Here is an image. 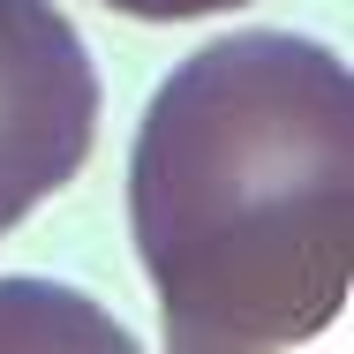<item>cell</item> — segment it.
I'll use <instances>...</instances> for the list:
<instances>
[{"instance_id": "obj_3", "label": "cell", "mask_w": 354, "mask_h": 354, "mask_svg": "<svg viewBox=\"0 0 354 354\" xmlns=\"http://www.w3.org/2000/svg\"><path fill=\"white\" fill-rule=\"evenodd\" d=\"M121 15H143V23H196V15H226V8H249V0H106Z\"/></svg>"}, {"instance_id": "obj_1", "label": "cell", "mask_w": 354, "mask_h": 354, "mask_svg": "<svg viewBox=\"0 0 354 354\" xmlns=\"http://www.w3.org/2000/svg\"><path fill=\"white\" fill-rule=\"evenodd\" d=\"M129 226L166 347L317 339L354 286V91L286 30H234L158 83L129 151Z\"/></svg>"}, {"instance_id": "obj_2", "label": "cell", "mask_w": 354, "mask_h": 354, "mask_svg": "<svg viewBox=\"0 0 354 354\" xmlns=\"http://www.w3.org/2000/svg\"><path fill=\"white\" fill-rule=\"evenodd\" d=\"M98 143V68L53 0H0V234L68 189Z\"/></svg>"}]
</instances>
